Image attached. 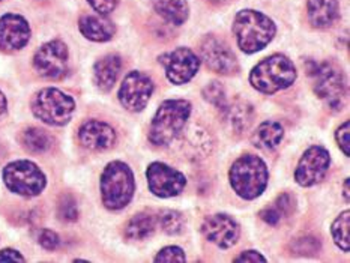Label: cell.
<instances>
[{
    "mask_svg": "<svg viewBox=\"0 0 350 263\" xmlns=\"http://www.w3.org/2000/svg\"><path fill=\"white\" fill-rule=\"evenodd\" d=\"M349 179L345 180V199L349 202Z\"/></svg>",
    "mask_w": 350,
    "mask_h": 263,
    "instance_id": "39",
    "label": "cell"
},
{
    "mask_svg": "<svg viewBox=\"0 0 350 263\" xmlns=\"http://www.w3.org/2000/svg\"><path fill=\"white\" fill-rule=\"evenodd\" d=\"M164 66L167 79L173 85H187L191 81L200 68V57L191 49L179 47L173 51L164 53L158 57Z\"/></svg>",
    "mask_w": 350,
    "mask_h": 263,
    "instance_id": "11",
    "label": "cell"
},
{
    "mask_svg": "<svg viewBox=\"0 0 350 263\" xmlns=\"http://www.w3.org/2000/svg\"><path fill=\"white\" fill-rule=\"evenodd\" d=\"M331 165L328 149L314 145L308 148L296 165L295 180L301 186H313L326 176Z\"/></svg>",
    "mask_w": 350,
    "mask_h": 263,
    "instance_id": "14",
    "label": "cell"
},
{
    "mask_svg": "<svg viewBox=\"0 0 350 263\" xmlns=\"http://www.w3.org/2000/svg\"><path fill=\"white\" fill-rule=\"evenodd\" d=\"M298 72L291 59L284 55H272L258 62L250 72V85L266 95L291 87Z\"/></svg>",
    "mask_w": 350,
    "mask_h": 263,
    "instance_id": "4",
    "label": "cell"
},
{
    "mask_svg": "<svg viewBox=\"0 0 350 263\" xmlns=\"http://www.w3.org/2000/svg\"><path fill=\"white\" fill-rule=\"evenodd\" d=\"M21 143L29 152L32 154H44L53 146V137L41 128H27L21 134Z\"/></svg>",
    "mask_w": 350,
    "mask_h": 263,
    "instance_id": "26",
    "label": "cell"
},
{
    "mask_svg": "<svg viewBox=\"0 0 350 263\" xmlns=\"http://www.w3.org/2000/svg\"><path fill=\"white\" fill-rule=\"evenodd\" d=\"M81 35L95 42L110 41L116 33L115 23L107 18V15L86 14L79 21Z\"/></svg>",
    "mask_w": 350,
    "mask_h": 263,
    "instance_id": "18",
    "label": "cell"
},
{
    "mask_svg": "<svg viewBox=\"0 0 350 263\" xmlns=\"http://www.w3.org/2000/svg\"><path fill=\"white\" fill-rule=\"evenodd\" d=\"M3 180L12 193L23 197H35L41 194L47 185L42 170L35 163L27 160L8 164L3 169Z\"/></svg>",
    "mask_w": 350,
    "mask_h": 263,
    "instance_id": "8",
    "label": "cell"
},
{
    "mask_svg": "<svg viewBox=\"0 0 350 263\" xmlns=\"http://www.w3.org/2000/svg\"><path fill=\"white\" fill-rule=\"evenodd\" d=\"M100 188L105 208L110 210L124 209L135 193L134 173L124 161H113L103 171Z\"/></svg>",
    "mask_w": 350,
    "mask_h": 263,
    "instance_id": "6",
    "label": "cell"
},
{
    "mask_svg": "<svg viewBox=\"0 0 350 263\" xmlns=\"http://www.w3.org/2000/svg\"><path fill=\"white\" fill-rule=\"evenodd\" d=\"M307 70L316 95L331 110H343L347 101V83L343 71L331 62H311Z\"/></svg>",
    "mask_w": 350,
    "mask_h": 263,
    "instance_id": "5",
    "label": "cell"
},
{
    "mask_svg": "<svg viewBox=\"0 0 350 263\" xmlns=\"http://www.w3.org/2000/svg\"><path fill=\"white\" fill-rule=\"evenodd\" d=\"M202 95L204 100H206L209 104L214 105V107L221 110L224 105L227 104V98H226V90L223 87L221 83L218 81H211L206 86L203 87Z\"/></svg>",
    "mask_w": 350,
    "mask_h": 263,
    "instance_id": "29",
    "label": "cell"
},
{
    "mask_svg": "<svg viewBox=\"0 0 350 263\" xmlns=\"http://www.w3.org/2000/svg\"><path fill=\"white\" fill-rule=\"evenodd\" d=\"M6 115V98L5 95L0 92V120H2Z\"/></svg>",
    "mask_w": 350,
    "mask_h": 263,
    "instance_id": "38",
    "label": "cell"
},
{
    "mask_svg": "<svg viewBox=\"0 0 350 263\" xmlns=\"http://www.w3.org/2000/svg\"><path fill=\"white\" fill-rule=\"evenodd\" d=\"M232 30L238 47L247 55H253L263 50L273 40L277 27L263 12L243 10L236 14Z\"/></svg>",
    "mask_w": 350,
    "mask_h": 263,
    "instance_id": "2",
    "label": "cell"
},
{
    "mask_svg": "<svg viewBox=\"0 0 350 263\" xmlns=\"http://www.w3.org/2000/svg\"><path fill=\"white\" fill-rule=\"evenodd\" d=\"M30 40L29 23L17 14H6L0 18V49L17 51Z\"/></svg>",
    "mask_w": 350,
    "mask_h": 263,
    "instance_id": "16",
    "label": "cell"
},
{
    "mask_svg": "<svg viewBox=\"0 0 350 263\" xmlns=\"http://www.w3.org/2000/svg\"><path fill=\"white\" fill-rule=\"evenodd\" d=\"M284 137V128L275 120H265L251 135V143L260 150H273Z\"/></svg>",
    "mask_w": 350,
    "mask_h": 263,
    "instance_id": "22",
    "label": "cell"
},
{
    "mask_svg": "<svg viewBox=\"0 0 350 263\" xmlns=\"http://www.w3.org/2000/svg\"><path fill=\"white\" fill-rule=\"evenodd\" d=\"M336 140L338 143L340 149L343 150V154L346 156H350V122L349 120H346V122H343L338 126V130L336 133Z\"/></svg>",
    "mask_w": 350,
    "mask_h": 263,
    "instance_id": "33",
    "label": "cell"
},
{
    "mask_svg": "<svg viewBox=\"0 0 350 263\" xmlns=\"http://www.w3.org/2000/svg\"><path fill=\"white\" fill-rule=\"evenodd\" d=\"M295 208H296V199L291 193H283L278 195L271 206L265 208L262 210L260 218L265 223L275 225L281 220H284V218L291 217L293 214Z\"/></svg>",
    "mask_w": 350,
    "mask_h": 263,
    "instance_id": "24",
    "label": "cell"
},
{
    "mask_svg": "<svg viewBox=\"0 0 350 263\" xmlns=\"http://www.w3.org/2000/svg\"><path fill=\"white\" fill-rule=\"evenodd\" d=\"M57 214L59 218L64 221H75L79 217V209H77V202L70 194H64L59 200L57 206Z\"/></svg>",
    "mask_w": 350,
    "mask_h": 263,
    "instance_id": "30",
    "label": "cell"
},
{
    "mask_svg": "<svg viewBox=\"0 0 350 263\" xmlns=\"http://www.w3.org/2000/svg\"><path fill=\"white\" fill-rule=\"evenodd\" d=\"M38 243H40L45 248V250L53 251L59 247L60 239H59L56 232H53L50 229H42L40 232V236H38Z\"/></svg>",
    "mask_w": 350,
    "mask_h": 263,
    "instance_id": "34",
    "label": "cell"
},
{
    "mask_svg": "<svg viewBox=\"0 0 350 263\" xmlns=\"http://www.w3.org/2000/svg\"><path fill=\"white\" fill-rule=\"evenodd\" d=\"M0 262H25V258L15 250L0 251Z\"/></svg>",
    "mask_w": 350,
    "mask_h": 263,
    "instance_id": "37",
    "label": "cell"
},
{
    "mask_svg": "<svg viewBox=\"0 0 350 263\" xmlns=\"http://www.w3.org/2000/svg\"><path fill=\"white\" fill-rule=\"evenodd\" d=\"M221 110L226 124L234 134L245 133L250 125L253 124L254 110L253 105L247 101L236 100L233 102H227Z\"/></svg>",
    "mask_w": 350,
    "mask_h": 263,
    "instance_id": "20",
    "label": "cell"
},
{
    "mask_svg": "<svg viewBox=\"0 0 350 263\" xmlns=\"http://www.w3.org/2000/svg\"><path fill=\"white\" fill-rule=\"evenodd\" d=\"M331 233L334 243L341 251L349 253L350 250V210L346 209L341 212L331 225Z\"/></svg>",
    "mask_w": 350,
    "mask_h": 263,
    "instance_id": "27",
    "label": "cell"
},
{
    "mask_svg": "<svg viewBox=\"0 0 350 263\" xmlns=\"http://www.w3.org/2000/svg\"><path fill=\"white\" fill-rule=\"evenodd\" d=\"M154 81L148 74L142 71L128 72L122 80L119 89V101L122 107L133 113L143 111L154 94Z\"/></svg>",
    "mask_w": 350,
    "mask_h": 263,
    "instance_id": "9",
    "label": "cell"
},
{
    "mask_svg": "<svg viewBox=\"0 0 350 263\" xmlns=\"http://www.w3.org/2000/svg\"><path fill=\"white\" fill-rule=\"evenodd\" d=\"M88 2L100 15H109L118 6V0H88Z\"/></svg>",
    "mask_w": 350,
    "mask_h": 263,
    "instance_id": "35",
    "label": "cell"
},
{
    "mask_svg": "<svg viewBox=\"0 0 350 263\" xmlns=\"http://www.w3.org/2000/svg\"><path fill=\"white\" fill-rule=\"evenodd\" d=\"M158 224L164 233L170 236L179 235L185 229V217L179 210L164 209L158 215Z\"/></svg>",
    "mask_w": 350,
    "mask_h": 263,
    "instance_id": "28",
    "label": "cell"
},
{
    "mask_svg": "<svg viewBox=\"0 0 350 263\" xmlns=\"http://www.w3.org/2000/svg\"><path fill=\"white\" fill-rule=\"evenodd\" d=\"M200 56L211 71L221 75L239 72V64L230 45L217 35H208L200 44Z\"/></svg>",
    "mask_w": 350,
    "mask_h": 263,
    "instance_id": "10",
    "label": "cell"
},
{
    "mask_svg": "<svg viewBox=\"0 0 350 263\" xmlns=\"http://www.w3.org/2000/svg\"><path fill=\"white\" fill-rule=\"evenodd\" d=\"M79 139L85 148L100 152L115 146L116 133L109 124L92 119L80 126Z\"/></svg>",
    "mask_w": 350,
    "mask_h": 263,
    "instance_id": "17",
    "label": "cell"
},
{
    "mask_svg": "<svg viewBox=\"0 0 350 263\" xmlns=\"http://www.w3.org/2000/svg\"><path fill=\"white\" fill-rule=\"evenodd\" d=\"M233 191L243 200H254L266 190L269 171L260 156L245 154L236 160L229 171Z\"/></svg>",
    "mask_w": 350,
    "mask_h": 263,
    "instance_id": "3",
    "label": "cell"
},
{
    "mask_svg": "<svg viewBox=\"0 0 350 263\" xmlns=\"http://www.w3.org/2000/svg\"><path fill=\"white\" fill-rule=\"evenodd\" d=\"M158 15L174 26H182L189 17L188 0H154Z\"/></svg>",
    "mask_w": 350,
    "mask_h": 263,
    "instance_id": "23",
    "label": "cell"
},
{
    "mask_svg": "<svg viewBox=\"0 0 350 263\" xmlns=\"http://www.w3.org/2000/svg\"><path fill=\"white\" fill-rule=\"evenodd\" d=\"M157 229V218L150 212H139L125 225V236L129 240L148 239Z\"/></svg>",
    "mask_w": 350,
    "mask_h": 263,
    "instance_id": "25",
    "label": "cell"
},
{
    "mask_svg": "<svg viewBox=\"0 0 350 263\" xmlns=\"http://www.w3.org/2000/svg\"><path fill=\"white\" fill-rule=\"evenodd\" d=\"M202 233L209 243L226 250L238 243L241 227L238 221L229 214H214L204 218L202 223Z\"/></svg>",
    "mask_w": 350,
    "mask_h": 263,
    "instance_id": "15",
    "label": "cell"
},
{
    "mask_svg": "<svg viewBox=\"0 0 350 263\" xmlns=\"http://www.w3.org/2000/svg\"><path fill=\"white\" fill-rule=\"evenodd\" d=\"M122 70V59L118 55L101 57L94 66V80L96 87L103 92H109L116 85Z\"/></svg>",
    "mask_w": 350,
    "mask_h": 263,
    "instance_id": "21",
    "label": "cell"
},
{
    "mask_svg": "<svg viewBox=\"0 0 350 263\" xmlns=\"http://www.w3.org/2000/svg\"><path fill=\"white\" fill-rule=\"evenodd\" d=\"M338 0H307L310 25L316 29H328L338 18Z\"/></svg>",
    "mask_w": 350,
    "mask_h": 263,
    "instance_id": "19",
    "label": "cell"
},
{
    "mask_svg": "<svg viewBox=\"0 0 350 263\" xmlns=\"http://www.w3.org/2000/svg\"><path fill=\"white\" fill-rule=\"evenodd\" d=\"M191 102L165 100L159 105L149 128V141L154 146H169L176 140L191 116Z\"/></svg>",
    "mask_w": 350,
    "mask_h": 263,
    "instance_id": "1",
    "label": "cell"
},
{
    "mask_svg": "<svg viewBox=\"0 0 350 263\" xmlns=\"http://www.w3.org/2000/svg\"><path fill=\"white\" fill-rule=\"evenodd\" d=\"M146 179L149 191L159 199L176 197L184 191L187 185V178L184 173L159 161L149 164Z\"/></svg>",
    "mask_w": 350,
    "mask_h": 263,
    "instance_id": "12",
    "label": "cell"
},
{
    "mask_svg": "<svg viewBox=\"0 0 350 263\" xmlns=\"http://www.w3.org/2000/svg\"><path fill=\"white\" fill-rule=\"evenodd\" d=\"M234 262H266V258L256 250H248L241 253Z\"/></svg>",
    "mask_w": 350,
    "mask_h": 263,
    "instance_id": "36",
    "label": "cell"
},
{
    "mask_svg": "<svg viewBox=\"0 0 350 263\" xmlns=\"http://www.w3.org/2000/svg\"><path fill=\"white\" fill-rule=\"evenodd\" d=\"M75 110V101L70 95L55 87H45L32 100V111L41 122L62 126L70 122Z\"/></svg>",
    "mask_w": 350,
    "mask_h": 263,
    "instance_id": "7",
    "label": "cell"
},
{
    "mask_svg": "<svg viewBox=\"0 0 350 263\" xmlns=\"http://www.w3.org/2000/svg\"><path fill=\"white\" fill-rule=\"evenodd\" d=\"M68 47L65 42L55 40L35 53L33 68L44 79L59 80L66 75L68 71Z\"/></svg>",
    "mask_w": 350,
    "mask_h": 263,
    "instance_id": "13",
    "label": "cell"
},
{
    "mask_svg": "<svg viewBox=\"0 0 350 263\" xmlns=\"http://www.w3.org/2000/svg\"><path fill=\"white\" fill-rule=\"evenodd\" d=\"M187 255L184 250L179 247H165L163 250H159L155 255V262H185Z\"/></svg>",
    "mask_w": 350,
    "mask_h": 263,
    "instance_id": "32",
    "label": "cell"
},
{
    "mask_svg": "<svg viewBox=\"0 0 350 263\" xmlns=\"http://www.w3.org/2000/svg\"><path fill=\"white\" fill-rule=\"evenodd\" d=\"M293 251L295 254H299V255H314L319 251H321V243H319V239L316 238H311V236H304L296 239L293 245Z\"/></svg>",
    "mask_w": 350,
    "mask_h": 263,
    "instance_id": "31",
    "label": "cell"
}]
</instances>
